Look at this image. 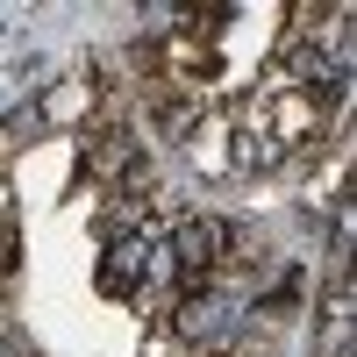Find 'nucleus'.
<instances>
[{"label":"nucleus","mask_w":357,"mask_h":357,"mask_svg":"<svg viewBox=\"0 0 357 357\" xmlns=\"http://www.w3.org/2000/svg\"><path fill=\"white\" fill-rule=\"evenodd\" d=\"M100 114H107V79L86 65V72H65L57 86H43V93L22 107V122H0V129H8L15 151H22V143L43 136V129H93Z\"/></svg>","instance_id":"1"},{"label":"nucleus","mask_w":357,"mask_h":357,"mask_svg":"<svg viewBox=\"0 0 357 357\" xmlns=\"http://www.w3.org/2000/svg\"><path fill=\"white\" fill-rule=\"evenodd\" d=\"M158 236L165 229H129V236H107V243H100V272H93L100 301H136V293H143L151 257H158Z\"/></svg>","instance_id":"2"},{"label":"nucleus","mask_w":357,"mask_h":357,"mask_svg":"<svg viewBox=\"0 0 357 357\" xmlns=\"http://www.w3.org/2000/svg\"><path fill=\"white\" fill-rule=\"evenodd\" d=\"M178 151L193 158L200 178H236V107H200V122L186 129Z\"/></svg>","instance_id":"3"},{"label":"nucleus","mask_w":357,"mask_h":357,"mask_svg":"<svg viewBox=\"0 0 357 357\" xmlns=\"http://www.w3.org/2000/svg\"><path fill=\"white\" fill-rule=\"evenodd\" d=\"M15 257H22V243H15V222H0V279L15 272Z\"/></svg>","instance_id":"4"},{"label":"nucleus","mask_w":357,"mask_h":357,"mask_svg":"<svg viewBox=\"0 0 357 357\" xmlns=\"http://www.w3.org/2000/svg\"><path fill=\"white\" fill-rule=\"evenodd\" d=\"M0 222H15V186H8V172H0Z\"/></svg>","instance_id":"5"},{"label":"nucleus","mask_w":357,"mask_h":357,"mask_svg":"<svg viewBox=\"0 0 357 357\" xmlns=\"http://www.w3.org/2000/svg\"><path fill=\"white\" fill-rule=\"evenodd\" d=\"M0 329H8V301H0Z\"/></svg>","instance_id":"6"},{"label":"nucleus","mask_w":357,"mask_h":357,"mask_svg":"<svg viewBox=\"0 0 357 357\" xmlns=\"http://www.w3.org/2000/svg\"><path fill=\"white\" fill-rule=\"evenodd\" d=\"M207 357H222V350H207Z\"/></svg>","instance_id":"7"}]
</instances>
